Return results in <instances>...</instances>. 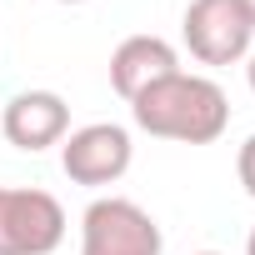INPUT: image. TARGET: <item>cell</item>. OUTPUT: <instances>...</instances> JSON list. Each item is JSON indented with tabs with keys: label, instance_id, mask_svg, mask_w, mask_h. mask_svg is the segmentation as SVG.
Masks as SVG:
<instances>
[{
	"label": "cell",
	"instance_id": "obj_1",
	"mask_svg": "<svg viewBox=\"0 0 255 255\" xmlns=\"http://www.w3.org/2000/svg\"><path fill=\"white\" fill-rule=\"evenodd\" d=\"M130 115L145 135L155 140H180V145H210L230 125V100L210 75H165L150 90L130 100Z\"/></svg>",
	"mask_w": 255,
	"mask_h": 255
},
{
	"label": "cell",
	"instance_id": "obj_2",
	"mask_svg": "<svg viewBox=\"0 0 255 255\" xmlns=\"http://www.w3.org/2000/svg\"><path fill=\"white\" fill-rule=\"evenodd\" d=\"M165 235L155 215L125 195H100L80 215V255H160Z\"/></svg>",
	"mask_w": 255,
	"mask_h": 255
},
{
	"label": "cell",
	"instance_id": "obj_3",
	"mask_svg": "<svg viewBox=\"0 0 255 255\" xmlns=\"http://www.w3.org/2000/svg\"><path fill=\"white\" fill-rule=\"evenodd\" d=\"M65 240V205L35 185H0V255H55Z\"/></svg>",
	"mask_w": 255,
	"mask_h": 255
},
{
	"label": "cell",
	"instance_id": "obj_4",
	"mask_svg": "<svg viewBox=\"0 0 255 255\" xmlns=\"http://www.w3.org/2000/svg\"><path fill=\"white\" fill-rule=\"evenodd\" d=\"M135 160V145H130V130L115 120H90L80 130H70L60 140V170L75 180V185H115Z\"/></svg>",
	"mask_w": 255,
	"mask_h": 255
},
{
	"label": "cell",
	"instance_id": "obj_5",
	"mask_svg": "<svg viewBox=\"0 0 255 255\" xmlns=\"http://www.w3.org/2000/svg\"><path fill=\"white\" fill-rule=\"evenodd\" d=\"M180 35H185V50L200 65H235V60L250 55L255 25L245 20V10L235 0H190Z\"/></svg>",
	"mask_w": 255,
	"mask_h": 255
},
{
	"label": "cell",
	"instance_id": "obj_6",
	"mask_svg": "<svg viewBox=\"0 0 255 255\" xmlns=\"http://www.w3.org/2000/svg\"><path fill=\"white\" fill-rule=\"evenodd\" d=\"M0 135H5L15 150H50L70 135V105L55 90H20L10 95V105L0 110Z\"/></svg>",
	"mask_w": 255,
	"mask_h": 255
},
{
	"label": "cell",
	"instance_id": "obj_7",
	"mask_svg": "<svg viewBox=\"0 0 255 255\" xmlns=\"http://www.w3.org/2000/svg\"><path fill=\"white\" fill-rule=\"evenodd\" d=\"M175 70H180V55L160 35H130V40H120L110 50V85L125 100H135L140 90H150L155 80H165Z\"/></svg>",
	"mask_w": 255,
	"mask_h": 255
},
{
	"label": "cell",
	"instance_id": "obj_8",
	"mask_svg": "<svg viewBox=\"0 0 255 255\" xmlns=\"http://www.w3.org/2000/svg\"><path fill=\"white\" fill-rule=\"evenodd\" d=\"M235 175H240V185H245V195L255 200V135L240 145V155H235Z\"/></svg>",
	"mask_w": 255,
	"mask_h": 255
},
{
	"label": "cell",
	"instance_id": "obj_9",
	"mask_svg": "<svg viewBox=\"0 0 255 255\" xmlns=\"http://www.w3.org/2000/svg\"><path fill=\"white\" fill-rule=\"evenodd\" d=\"M245 80H250V90H255V50L245 55Z\"/></svg>",
	"mask_w": 255,
	"mask_h": 255
},
{
	"label": "cell",
	"instance_id": "obj_10",
	"mask_svg": "<svg viewBox=\"0 0 255 255\" xmlns=\"http://www.w3.org/2000/svg\"><path fill=\"white\" fill-rule=\"evenodd\" d=\"M235 5H240V10H245V20L255 25V0H235Z\"/></svg>",
	"mask_w": 255,
	"mask_h": 255
},
{
	"label": "cell",
	"instance_id": "obj_11",
	"mask_svg": "<svg viewBox=\"0 0 255 255\" xmlns=\"http://www.w3.org/2000/svg\"><path fill=\"white\" fill-rule=\"evenodd\" d=\"M245 255H255V225H250V235H245Z\"/></svg>",
	"mask_w": 255,
	"mask_h": 255
},
{
	"label": "cell",
	"instance_id": "obj_12",
	"mask_svg": "<svg viewBox=\"0 0 255 255\" xmlns=\"http://www.w3.org/2000/svg\"><path fill=\"white\" fill-rule=\"evenodd\" d=\"M195 255H220V250H195Z\"/></svg>",
	"mask_w": 255,
	"mask_h": 255
},
{
	"label": "cell",
	"instance_id": "obj_13",
	"mask_svg": "<svg viewBox=\"0 0 255 255\" xmlns=\"http://www.w3.org/2000/svg\"><path fill=\"white\" fill-rule=\"evenodd\" d=\"M60 5H80V0H60Z\"/></svg>",
	"mask_w": 255,
	"mask_h": 255
}]
</instances>
